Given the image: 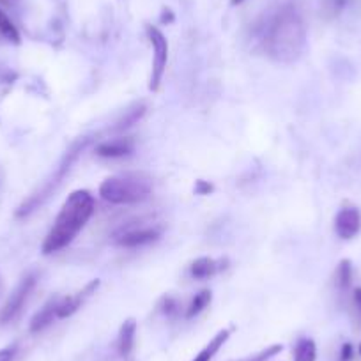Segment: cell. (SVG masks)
I'll return each mask as SVG.
<instances>
[{
	"label": "cell",
	"mask_w": 361,
	"mask_h": 361,
	"mask_svg": "<svg viewBox=\"0 0 361 361\" xmlns=\"http://www.w3.org/2000/svg\"><path fill=\"white\" fill-rule=\"evenodd\" d=\"M231 335H232V329L231 328L220 329V331L216 333V335H214L213 338H211L209 344H207L206 347L202 349L200 353H198L197 356H195L191 361H211L214 356H216V354H218L220 349H222L223 345L227 344V340H229V338H231Z\"/></svg>",
	"instance_id": "obj_14"
},
{
	"label": "cell",
	"mask_w": 361,
	"mask_h": 361,
	"mask_svg": "<svg viewBox=\"0 0 361 361\" xmlns=\"http://www.w3.org/2000/svg\"><path fill=\"white\" fill-rule=\"evenodd\" d=\"M151 194V179L142 174H121L106 177L100 185V197L114 206H135L148 200Z\"/></svg>",
	"instance_id": "obj_3"
},
{
	"label": "cell",
	"mask_w": 361,
	"mask_h": 361,
	"mask_svg": "<svg viewBox=\"0 0 361 361\" xmlns=\"http://www.w3.org/2000/svg\"><path fill=\"white\" fill-rule=\"evenodd\" d=\"M36 281H38L36 275H27V277L18 283L16 289L11 292L9 299L5 301L4 308L0 312V323L8 324L13 319H16L18 315H20V312L23 310V307H25V301L29 299L30 292H32L34 287H36Z\"/></svg>",
	"instance_id": "obj_6"
},
{
	"label": "cell",
	"mask_w": 361,
	"mask_h": 361,
	"mask_svg": "<svg viewBox=\"0 0 361 361\" xmlns=\"http://www.w3.org/2000/svg\"><path fill=\"white\" fill-rule=\"evenodd\" d=\"M317 360V345L312 338H301L294 347V361Z\"/></svg>",
	"instance_id": "obj_19"
},
{
	"label": "cell",
	"mask_w": 361,
	"mask_h": 361,
	"mask_svg": "<svg viewBox=\"0 0 361 361\" xmlns=\"http://www.w3.org/2000/svg\"><path fill=\"white\" fill-rule=\"evenodd\" d=\"M87 143H89L87 137H84V139H78L76 142H73V145L66 151V154H64L62 161H60V165L54 172V176H51L50 179H48L47 183H45V185H43L38 191H36V194L30 195V197L27 198V200L23 202L20 207H18L16 218H27L29 214H32L39 206L45 204V200H47V198L54 194V189L57 188L60 183H62L66 174L71 170L73 163L78 160V156H80V152L87 148Z\"/></svg>",
	"instance_id": "obj_4"
},
{
	"label": "cell",
	"mask_w": 361,
	"mask_h": 361,
	"mask_svg": "<svg viewBox=\"0 0 361 361\" xmlns=\"http://www.w3.org/2000/svg\"><path fill=\"white\" fill-rule=\"evenodd\" d=\"M262 54L275 62H296L307 47V25L296 2H281L268 9L252 29Z\"/></svg>",
	"instance_id": "obj_1"
},
{
	"label": "cell",
	"mask_w": 361,
	"mask_h": 361,
	"mask_svg": "<svg viewBox=\"0 0 361 361\" xmlns=\"http://www.w3.org/2000/svg\"><path fill=\"white\" fill-rule=\"evenodd\" d=\"M360 354H361V344H360Z\"/></svg>",
	"instance_id": "obj_29"
},
{
	"label": "cell",
	"mask_w": 361,
	"mask_h": 361,
	"mask_svg": "<svg viewBox=\"0 0 361 361\" xmlns=\"http://www.w3.org/2000/svg\"><path fill=\"white\" fill-rule=\"evenodd\" d=\"M0 43H8V45H20L21 43V36L16 25L9 20V16L2 9H0Z\"/></svg>",
	"instance_id": "obj_16"
},
{
	"label": "cell",
	"mask_w": 361,
	"mask_h": 361,
	"mask_svg": "<svg viewBox=\"0 0 361 361\" xmlns=\"http://www.w3.org/2000/svg\"><path fill=\"white\" fill-rule=\"evenodd\" d=\"M353 354H354L353 345H351V344L342 345V351H340V360L342 361H349V360H351V358H353Z\"/></svg>",
	"instance_id": "obj_25"
},
{
	"label": "cell",
	"mask_w": 361,
	"mask_h": 361,
	"mask_svg": "<svg viewBox=\"0 0 361 361\" xmlns=\"http://www.w3.org/2000/svg\"><path fill=\"white\" fill-rule=\"evenodd\" d=\"M137 340V321L126 319L122 323L121 329L117 335V353L121 356H130Z\"/></svg>",
	"instance_id": "obj_13"
},
{
	"label": "cell",
	"mask_w": 361,
	"mask_h": 361,
	"mask_svg": "<svg viewBox=\"0 0 361 361\" xmlns=\"http://www.w3.org/2000/svg\"><path fill=\"white\" fill-rule=\"evenodd\" d=\"M145 32H148V38L152 47V71L151 80H149V91L151 93H158L161 80H163L165 69H167L168 41L165 38V34L158 27L145 25Z\"/></svg>",
	"instance_id": "obj_5"
},
{
	"label": "cell",
	"mask_w": 361,
	"mask_h": 361,
	"mask_svg": "<svg viewBox=\"0 0 361 361\" xmlns=\"http://www.w3.org/2000/svg\"><path fill=\"white\" fill-rule=\"evenodd\" d=\"M97 287H100V280H93L89 286H85L84 289L78 290L76 294L60 296L59 307H57V319H67V317H71L73 314H76V312L82 308V305L96 292Z\"/></svg>",
	"instance_id": "obj_8"
},
{
	"label": "cell",
	"mask_w": 361,
	"mask_h": 361,
	"mask_svg": "<svg viewBox=\"0 0 361 361\" xmlns=\"http://www.w3.org/2000/svg\"><path fill=\"white\" fill-rule=\"evenodd\" d=\"M229 261L227 259H211V257H200L197 261L191 262L189 266V275L195 280H206V278L218 275L220 271L227 268Z\"/></svg>",
	"instance_id": "obj_11"
},
{
	"label": "cell",
	"mask_w": 361,
	"mask_h": 361,
	"mask_svg": "<svg viewBox=\"0 0 361 361\" xmlns=\"http://www.w3.org/2000/svg\"><path fill=\"white\" fill-rule=\"evenodd\" d=\"M60 296H54L51 299H48L47 305L43 308H39V312H36L32 319H30V333H41L54 324V321L57 319V307H59Z\"/></svg>",
	"instance_id": "obj_12"
},
{
	"label": "cell",
	"mask_w": 361,
	"mask_h": 361,
	"mask_svg": "<svg viewBox=\"0 0 361 361\" xmlns=\"http://www.w3.org/2000/svg\"><path fill=\"white\" fill-rule=\"evenodd\" d=\"M351 283H353V264L344 259L336 268V287L340 292H347L351 289Z\"/></svg>",
	"instance_id": "obj_18"
},
{
	"label": "cell",
	"mask_w": 361,
	"mask_h": 361,
	"mask_svg": "<svg viewBox=\"0 0 361 361\" xmlns=\"http://www.w3.org/2000/svg\"><path fill=\"white\" fill-rule=\"evenodd\" d=\"M16 351H18L16 344L0 349V361H13L14 356H16Z\"/></svg>",
	"instance_id": "obj_23"
},
{
	"label": "cell",
	"mask_w": 361,
	"mask_h": 361,
	"mask_svg": "<svg viewBox=\"0 0 361 361\" xmlns=\"http://www.w3.org/2000/svg\"><path fill=\"white\" fill-rule=\"evenodd\" d=\"M244 0H231V4L232 5H240V4H243Z\"/></svg>",
	"instance_id": "obj_28"
},
{
	"label": "cell",
	"mask_w": 361,
	"mask_h": 361,
	"mask_svg": "<svg viewBox=\"0 0 361 361\" xmlns=\"http://www.w3.org/2000/svg\"><path fill=\"white\" fill-rule=\"evenodd\" d=\"M353 303H354V308H356L358 315L361 317V287H358V289H354L353 292Z\"/></svg>",
	"instance_id": "obj_26"
},
{
	"label": "cell",
	"mask_w": 361,
	"mask_h": 361,
	"mask_svg": "<svg viewBox=\"0 0 361 361\" xmlns=\"http://www.w3.org/2000/svg\"><path fill=\"white\" fill-rule=\"evenodd\" d=\"M281 351H283V345L281 344L269 345L268 349L261 351L259 354H255V356H252V358H246V360H243V361H268V360H271V358L277 356V354H280Z\"/></svg>",
	"instance_id": "obj_22"
},
{
	"label": "cell",
	"mask_w": 361,
	"mask_h": 361,
	"mask_svg": "<svg viewBox=\"0 0 361 361\" xmlns=\"http://www.w3.org/2000/svg\"><path fill=\"white\" fill-rule=\"evenodd\" d=\"M145 112H148V106L143 105V103H135V105H131L130 108L122 114V117L115 122L114 126H112V131H114V133H122V131L130 130L131 126L139 124V121L145 115Z\"/></svg>",
	"instance_id": "obj_15"
},
{
	"label": "cell",
	"mask_w": 361,
	"mask_h": 361,
	"mask_svg": "<svg viewBox=\"0 0 361 361\" xmlns=\"http://www.w3.org/2000/svg\"><path fill=\"white\" fill-rule=\"evenodd\" d=\"M353 0H323V11L328 18H338Z\"/></svg>",
	"instance_id": "obj_20"
},
{
	"label": "cell",
	"mask_w": 361,
	"mask_h": 361,
	"mask_svg": "<svg viewBox=\"0 0 361 361\" xmlns=\"http://www.w3.org/2000/svg\"><path fill=\"white\" fill-rule=\"evenodd\" d=\"M160 312L170 319H176L177 315L180 314V303L177 298H172V296H165L163 299L160 301Z\"/></svg>",
	"instance_id": "obj_21"
},
{
	"label": "cell",
	"mask_w": 361,
	"mask_h": 361,
	"mask_svg": "<svg viewBox=\"0 0 361 361\" xmlns=\"http://www.w3.org/2000/svg\"><path fill=\"white\" fill-rule=\"evenodd\" d=\"M211 299H213V294H211V290L207 289L200 290L198 294H195V298L189 303V307L186 308V319H194L195 315L206 310V308L209 307Z\"/></svg>",
	"instance_id": "obj_17"
},
{
	"label": "cell",
	"mask_w": 361,
	"mask_h": 361,
	"mask_svg": "<svg viewBox=\"0 0 361 361\" xmlns=\"http://www.w3.org/2000/svg\"><path fill=\"white\" fill-rule=\"evenodd\" d=\"M96 209V202L91 191L87 189H75L73 194L67 195L66 202L60 207L59 214L54 222L48 235L43 241L41 252L45 255L59 252L67 244H71L75 237L87 225L91 216Z\"/></svg>",
	"instance_id": "obj_2"
},
{
	"label": "cell",
	"mask_w": 361,
	"mask_h": 361,
	"mask_svg": "<svg viewBox=\"0 0 361 361\" xmlns=\"http://www.w3.org/2000/svg\"><path fill=\"white\" fill-rule=\"evenodd\" d=\"M361 231V213L358 207H342L335 218V232L340 240H353Z\"/></svg>",
	"instance_id": "obj_9"
},
{
	"label": "cell",
	"mask_w": 361,
	"mask_h": 361,
	"mask_svg": "<svg viewBox=\"0 0 361 361\" xmlns=\"http://www.w3.org/2000/svg\"><path fill=\"white\" fill-rule=\"evenodd\" d=\"M133 151L135 142L130 137H117V139L105 140L96 145V154L101 158H108V160L126 158V156L133 154Z\"/></svg>",
	"instance_id": "obj_10"
},
{
	"label": "cell",
	"mask_w": 361,
	"mask_h": 361,
	"mask_svg": "<svg viewBox=\"0 0 361 361\" xmlns=\"http://www.w3.org/2000/svg\"><path fill=\"white\" fill-rule=\"evenodd\" d=\"M161 227L151 225V227H124L115 232L114 241L122 248H142L151 244L161 237Z\"/></svg>",
	"instance_id": "obj_7"
},
{
	"label": "cell",
	"mask_w": 361,
	"mask_h": 361,
	"mask_svg": "<svg viewBox=\"0 0 361 361\" xmlns=\"http://www.w3.org/2000/svg\"><path fill=\"white\" fill-rule=\"evenodd\" d=\"M161 21H163V23H170V21H174V14L170 9H165L163 14H161Z\"/></svg>",
	"instance_id": "obj_27"
},
{
	"label": "cell",
	"mask_w": 361,
	"mask_h": 361,
	"mask_svg": "<svg viewBox=\"0 0 361 361\" xmlns=\"http://www.w3.org/2000/svg\"><path fill=\"white\" fill-rule=\"evenodd\" d=\"M213 185L206 183V180H197V186H195V194L198 195H209L213 191Z\"/></svg>",
	"instance_id": "obj_24"
}]
</instances>
